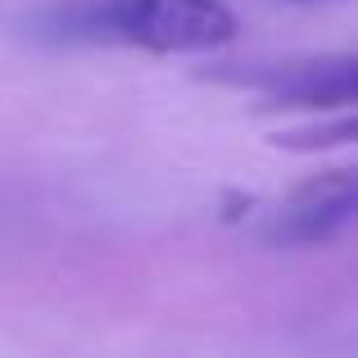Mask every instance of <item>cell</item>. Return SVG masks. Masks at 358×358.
Returning <instances> with one entry per match:
<instances>
[{
    "mask_svg": "<svg viewBox=\"0 0 358 358\" xmlns=\"http://www.w3.org/2000/svg\"><path fill=\"white\" fill-rule=\"evenodd\" d=\"M358 213V173L354 168H331L299 186L295 200L277 213L268 227L272 245H331L336 236L354 227Z\"/></svg>",
    "mask_w": 358,
    "mask_h": 358,
    "instance_id": "obj_3",
    "label": "cell"
},
{
    "mask_svg": "<svg viewBox=\"0 0 358 358\" xmlns=\"http://www.w3.org/2000/svg\"><path fill=\"white\" fill-rule=\"evenodd\" d=\"M218 78L245 82L263 91L277 109H350L358 96V59L350 50L341 55H304L281 64H254L250 73L218 69Z\"/></svg>",
    "mask_w": 358,
    "mask_h": 358,
    "instance_id": "obj_2",
    "label": "cell"
},
{
    "mask_svg": "<svg viewBox=\"0 0 358 358\" xmlns=\"http://www.w3.org/2000/svg\"><path fill=\"white\" fill-rule=\"evenodd\" d=\"M105 36L155 55H195L227 45L236 14L222 0H105Z\"/></svg>",
    "mask_w": 358,
    "mask_h": 358,
    "instance_id": "obj_1",
    "label": "cell"
},
{
    "mask_svg": "<svg viewBox=\"0 0 358 358\" xmlns=\"http://www.w3.org/2000/svg\"><path fill=\"white\" fill-rule=\"evenodd\" d=\"M358 136V122L354 114L345 109L336 122H322V127H295V131H281L277 145L286 150H331V145H350V141Z\"/></svg>",
    "mask_w": 358,
    "mask_h": 358,
    "instance_id": "obj_4",
    "label": "cell"
}]
</instances>
